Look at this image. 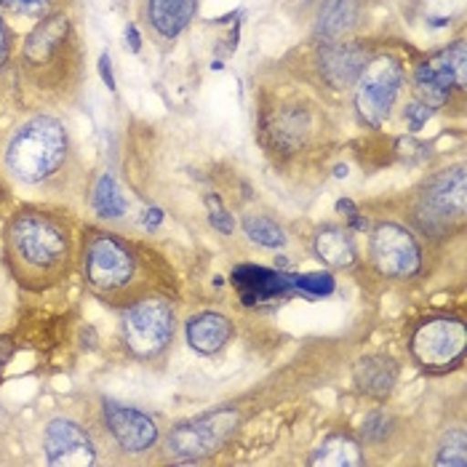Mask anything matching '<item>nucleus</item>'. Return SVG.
<instances>
[{"label":"nucleus","mask_w":467,"mask_h":467,"mask_svg":"<svg viewBox=\"0 0 467 467\" xmlns=\"http://www.w3.org/2000/svg\"><path fill=\"white\" fill-rule=\"evenodd\" d=\"M5 259L22 286L33 291L57 286L70 273V227L40 209H22L5 227Z\"/></svg>","instance_id":"obj_1"},{"label":"nucleus","mask_w":467,"mask_h":467,"mask_svg":"<svg viewBox=\"0 0 467 467\" xmlns=\"http://www.w3.org/2000/svg\"><path fill=\"white\" fill-rule=\"evenodd\" d=\"M83 278L105 302H137L147 296L150 273L144 254L108 230H91L83 241Z\"/></svg>","instance_id":"obj_2"},{"label":"nucleus","mask_w":467,"mask_h":467,"mask_svg":"<svg viewBox=\"0 0 467 467\" xmlns=\"http://www.w3.org/2000/svg\"><path fill=\"white\" fill-rule=\"evenodd\" d=\"M67 131L57 118L30 120L8 144V169L22 182H43L54 177L67 158Z\"/></svg>","instance_id":"obj_3"},{"label":"nucleus","mask_w":467,"mask_h":467,"mask_svg":"<svg viewBox=\"0 0 467 467\" xmlns=\"http://www.w3.org/2000/svg\"><path fill=\"white\" fill-rule=\"evenodd\" d=\"M467 180L465 169H443L425 182V192H420V203L414 209V224L428 238H446L454 230L465 227Z\"/></svg>","instance_id":"obj_4"},{"label":"nucleus","mask_w":467,"mask_h":467,"mask_svg":"<svg viewBox=\"0 0 467 467\" xmlns=\"http://www.w3.org/2000/svg\"><path fill=\"white\" fill-rule=\"evenodd\" d=\"M126 350L140 360L158 358L174 339V307L163 296H142L129 305L120 321Z\"/></svg>","instance_id":"obj_5"},{"label":"nucleus","mask_w":467,"mask_h":467,"mask_svg":"<svg viewBox=\"0 0 467 467\" xmlns=\"http://www.w3.org/2000/svg\"><path fill=\"white\" fill-rule=\"evenodd\" d=\"M465 348L467 328L462 318H451V316L428 318L411 334V356L425 371L432 374L457 368L465 360Z\"/></svg>","instance_id":"obj_6"},{"label":"nucleus","mask_w":467,"mask_h":467,"mask_svg":"<svg viewBox=\"0 0 467 467\" xmlns=\"http://www.w3.org/2000/svg\"><path fill=\"white\" fill-rule=\"evenodd\" d=\"M356 83H358L356 108H358L360 120L366 126L377 129L385 123V118L396 105L398 94L406 83V72L396 57H377L371 62H366Z\"/></svg>","instance_id":"obj_7"},{"label":"nucleus","mask_w":467,"mask_h":467,"mask_svg":"<svg viewBox=\"0 0 467 467\" xmlns=\"http://www.w3.org/2000/svg\"><path fill=\"white\" fill-rule=\"evenodd\" d=\"M368 256L374 270L390 281H409L422 270V249L417 235L396 222H382L374 227Z\"/></svg>","instance_id":"obj_8"},{"label":"nucleus","mask_w":467,"mask_h":467,"mask_svg":"<svg viewBox=\"0 0 467 467\" xmlns=\"http://www.w3.org/2000/svg\"><path fill=\"white\" fill-rule=\"evenodd\" d=\"M241 422L235 409H216L190 422H182L169 435V451L184 462H198L219 451Z\"/></svg>","instance_id":"obj_9"},{"label":"nucleus","mask_w":467,"mask_h":467,"mask_svg":"<svg viewBox=\"0 0 467 467\" xmlns=\"http://www.w3.org/2000/svg\"><path fill=\"white\" fill-rule=\"evenodd\" d=\"M467 83V59L465 40H457L438 57L428 59L414 72V91L417 102H422L428 109H441L457 91H465Z\"/></svg>","instance_id":"obj_10"},{"label":"nucleus","mask_w":467,"mask_h":467,"mask_svg":"<svg viewBox=\"0 0 467 467\" xmlns=\"http://www.w3.org/2000/svg\"><path fill=\"white\" fill-rule=\"evenodd\" d=\"M310 134H313V115L305 105L291 102V105L265 109L262 115V140L281 158L299 152L307 144Z\"/></svg>","instance_id":"obj_11"},{"label":"nucleus","mask_w":467,"mask_h":467,"mask_svg":"<svg viewBox=\"0 0 467 467\" xmlns=\"http://www.w3.org/2000/svg\"><path fill=\"white\" fill-rule=\"evenodd\" d=\"M105 411V422H108L109 435L118 441L120 449L131 451V454H142L147 449H152L158 443V425L150 414H144L134 406H123L115 400H105L102 406Z\"/></svg>","instance_id":"obj_12"},{"label":"nucleus","mask_w":467,"mask_h":467,"mask_svg":"<svg viewBox=\"0 0 467 467\" xmlns=\"http://www.w3.org/2000/svg\"><path fill=\"white\" fill-rule=\"evenodd\" d=\"M46 457L57 467H86L97 462L94 443L88 432L72 420H54L46 428Z\"/></svg>","instance_id":"obj_13"},{"label":"nucleus","mask_w":467,"mask_h":467,"mask_svg":"<svg viewBox=\"0 0 467 467\" xmlns=\"http://www.w3.org/2000/svg\"><path fill=\"white\" fill-rule=\"evenodd\" d=\"M318 72L331 88H350L360 78V72L368 62L366 48L358 43H324L318 51Z\"/></svg>","instance_id":"obj_14"},{"label":"nucleus","mask_w":467,"mask_h":467,"mask_svg":"<svg viewBox=\"0 0 467 467\" xmlns=\"http://www.w3.org/2000/svg\"><path fill=\"white\" fill-rule=\"evenodd\" d=\"M233 286L238 288L244 305H262L267 299H281L294 288V275H286L281 270L254 267L241 265L233 273Z\"/></svg>","instance_id":"obj_15"},{"label":"nucleus","mask_w":467,"mask_h":467,"mask_svg":"<svg viewBox=\"0 0 467 467\" xmlns=\"http://www.w3.org/2000/svg\"><path fill=\"white\" fill-rule=\"evenodd\" d=\"M67 36H70L67 16L65 14L48 16L46 22L37 25L36 33L27 37V43H25V62L30 67H46V65H51L65 51Z\"/></svg>","instance_id":"obj_16"},{"label":"nucleus","mask_w":467,"mask_h":467,"mask_svg":"<svg viewBox=\"0 0 467 467\" xmlns=\"http://www.w3.org/2000/svg\"><path fill=\"white\" fill-rule=\"evenodd\" d=\"M353 382L363 396L385 400L396 390L398 363L388 356H366L353 368Z\"/></svg>","instance_id":"obj_17"},{"label":"nucleus","mask_w":467,"mask_h":467,"mask_svg":"<svg viewBox=\"0 0 467 467\" xmlns=\"http://www.w3.org/2000/svg\"><path fill=\"white\" fill-rule=\"evenodd\" d=\"M235 328L222 313H198L187 321V345L201 356H214L230 339Z\"/></svg>","instance_id":"obj_18"},{"label":"nucleus","mask_w":467,"mask_h":467,"mask_svg":"<svg viewBox=\"0 0 467 467\" xmlns=\"http://www.w3.org/2000/svg\"><path fill=\"white\" fill-rule=\"evenodd\" d=\"M313 252L324 265L334 267V270H345L358 262V249H356L353 233L348 227H334V224L321 227L316 233Z\"/></svg>","instance_id":"obj_19"},{"label":"nucleus","mask_w":467,"mask_h":467,"mask_svg":"<svg viewBox=\"0 0 467 467\" xmlns=\"http://www.w3.org/2000/svg\"><path fill=\"white\" fill-rule=\"evenodd\" d=\"M360 0H324L316 19V33L326 43L339 40L360 25Z\"/></svg>","instance_id":"obj_20"},{"label":"nucleus","mask_w":467,"mask_h":467,"mask_svg":"<svg viewBox=\"0 0 467 467\" xmlns=\"http://www.w3.org/2000/svg\"><path fill=\"white\" fill-rule=\"evenodd\" d=\"M310 462L326 467H356L363 465V451L350 435H331L318 446Z\"/></svg>","instance_id":"obj_21"},{"label":"nucleus","mask_w":467,"mask_h":467,"mask_svg":"<svg viewBox=\"0 0 467 467\" xmlns=\"http://www.w3.org/2000/svg\"><path fill=\"white\" fill-rule=\"evenodd\" d=\"M244 233L249 241L265 246V249H284L286 246V233L284 227L265 214H246L244 216Z\"/></svg>","instance_id":"obj_22"},{"label":"nucleus","mask_w":467,"mask_h":467,"mask_svg":"<svg viewBox=\"0 0 467 467\" xmlns=\"http://www.w3.org/2000/svg\"><path fill=\"white\" fill-rule=\"evenodd\" d=\"M94 209H97L99 216H123L126 209H129L120 187L115 184V180L109 174L99 177L97 187H94Z\"/></svg>","instance_id":"obj_23"},{"label":"nucleus","mask_w":467,"mask_h":467,"mask_svg":"<svg viewBox=\"0 0 467 467\" xmlns=\"http://www.w3.org/2000/svg\"><path fill=\"white\" fill-rule=\"evenodd\" d=\"M147 14H150L152 27L166 37V40L180 36L182 25L180 16H177V3L174 0H147Z\"/></svg>","instance_id":"obj_24"},{"label":"nucleus","mask_w":467,"mask_h":467,"mask_svg":"<svg viewBox=\"0 0 467 467\" xmlns=\"http://www.w3.org/2000/svg\"><path fill=\"white\" fill-rule=\"evenodd\" d=\"M435 465H454V467L467 465V432H465V428L449 431V435L441 441V449H438Z\"/></svg>","instance_id":"obj_25"},{"label":"nucleus","mask_w":467,"mask_h":467,"mask_svg":"<svg viewBox=\"0 0 467 467\" xmlns=\"http://www.w3.org/2000/svg\"><path fill=\"white\" fill-rule=\"evenodd\" d=\"M390 431H393V417L385 411H371L360 425V438L366 443H382L390 435Z\"/></svg>","instance_id":"obj_26"},{"label":"nucleus","mask_w":467,"mask_h":467,"mask_svg":"<svg viewBox=\"0 0 467 467\" xmlns=\"http://www.w3.org/2000/svg\"><path fill=\"white\" fill-rule=\"evenodd\" d=\"M294 288L310 299H321V296H328L334 291V278L328 273H307V275L294 278Z\"/></svg>","instance_id":"obj_27"},{"label":"nucleus","mask_w":467,"mask_h":467,"mask_svg":"<svg viewBox=\"0 0 467 467\" xmlns=\"http://www.w3.org/2000/svg\"><path fill=\"white\" fill-rule=\"evenodd\" d=\"M206 209H209V222L214 224V230H219L222 235H230L235 230V219L222 206V201L216 195H206Z\"/></svg>","instance_id":"obj_28"},{"label":"nucleus","mask_w":467,"mask_h":467,"mask_svg":"<svg viewBox=\"0 0 467 467\" xmlns=\"http://www.w3.org/2000/svg\"><path fill=\"white\" fill-rule=\"evenodd\" d=\"M432 115V109H428L422 102H411L409 108H406V120H409V129L411 131H420L425 123H428V118Z\"/></svg>","instance_id":"obj_29"},{"label":"nucleus","mask_w":467,"mask_h":467,"mask_svg":"<svg viewBox=\"0 0 467 467\" xmlns=\"http://www.w3.org/2000/svg\"><path fill=\"white\" fill-rule=\"evenodd\" d=\"M177 3V16H180L182 27H187L195 16V8H198V0H174Z\"/></svg>","instance_id":"obj_30"},{"label":"nucleus","mask_w":467,"mask_h":467,"mask_svg":"<svg viewBox=\"0 0 467 467\" xmlns=\"http://www.w3.org/2000/svg\"><path fill=\"white\" fill-rule=\"evenodd\" d=\"M99 75H102V80H105V86H108L109 91H115V75H112V67H109L108 54L99 57Z\"/></svg>","instance_id":"obj_31"},{"label":"nucleus","mask_w":467,"mask_h":467,"mask_svg":"<svg viewBox=\"0 0 467 467\" xmlns=\"http://www.w3.org/2000/svg\"><path fill=\"white\" fill-rule=\"evenodd\" d=\"M43 0H0V5H8L14 11H33Z\"/></svg>","instance_id":"obj_32"},{"label":"nucleus","mask_w":467,"mask_h":467,"mask_svg":"<svg viewBox=\"0 0 467 467\" xmlns=\"http://www.w3.org/2000/svg\"><path fill=\"white\" fill-rule=\"evenodd\" d=\"M161 222H163V212H161V209H147V212H144L142 224L147 230H155Z\"/></svg>","instance_id":"obj_33"},{"label":"nucleus","mask_w":467,"mask_h":467,"mask_svg":"<svg viewBox=\"0 0 467 467\" xmlns=\"http://www.w3.org/2000/svg\"><path fill=\"white\" fill-rule=\"evenodd\" d=\"M126 46H129L134 54L142 48V37H140V30H137L134 25H129V27H126Z\"/></svg>","instance_id":"obj_34"},{"label":"nucleus","mask_w":467,"mask_h":467,"mask_svg":"<svg viewBox=\"0 0 467 467\" xmlns=\"http://www.w3.org/2000/svg\"><path fill=\"white\" fill-rule=\"evenodd\" d=\"M5 59H8V30H5V22L0 16V70H3Z\"/></svg>","instance_id":"obj_35"},{"label":"nucleus","mask_w":467,"mask_h":467,"mask_svg":"<svg viewBox=\"0 0 467 467\" xmlns=\"http://www.w3.org/2000/svg\"><path fill=\"white\" fill-rule=\"evenodd\" d=\"M8 358H11V342L0 337V374H3V368H5Z\"/></svg>","instance_id":"obj_36"}]
</instances>
